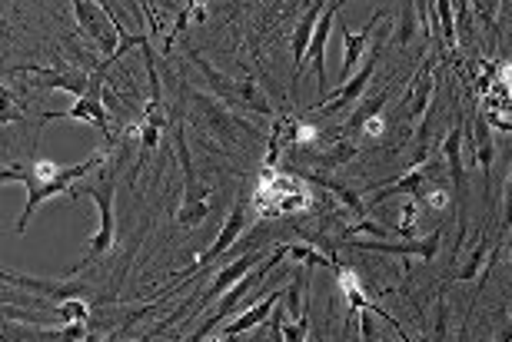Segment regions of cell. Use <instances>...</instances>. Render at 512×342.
Masks as SVG:
<instances>
[{"mask_svg":"<svg viewBox=\"0 0 512 342\" xmlns=\"http://www.w3.org/2000/svg\"><path fill=\"white\" fill-rule=\"evenodd\" d=\"M80 193L90 196V200L97 203V210H100V226H97V236L90 240V253L87 259H80V263L74 266V273L77 269H84L90 266V259H97V256H104L114 250V240H117V223H114V196H117V160H107L104 163V180H100V186H80Z\"/></svg>","mask_w":512,"mask_h":342,"instance_id":"6da1fadb","label":"cell"},{"mask_svg":"<svg viewBox=\"0 0 512 342\" xmlns=\"http://www.w3.org/2000/svg\"><path fill=\"white\" fill-rule=\"evenodd\" d=\"M173 143H177V157H180V170H183V200H180V210H177V223L180 226H200L210 216V186L197 176L183 127H173Z\"/></svg>","mask_w":512,"mask_h":342,"instance_id":"7a4b0ae2","label":"cell"},{"mask_svg":"<svg viewBox=\"0 0 512 342\" xmlns=\"http://www.w3.org/2000/svg\"><path fill=\"white\" fill-rule=\"evenodd\" d=\"M193 64L207 74L210 87L217 90V100L223 103V107H247L253 113H260V117H273L270 100H266V93L256 87V80H250V77H237V80L223 77L220 70H213L207 60H200V57H193Z\"/></svg>","mask_w":512,"mask_h":342,"instance_id":"3957f363","label":"cell"},{"mask_svg":"<svg viewBox=\"0 0 512 342\" xmlns=\"http://www.w3.org/2000/svg\"><path fill=\"white\" fill-rule=\"evenodd\" d=\"M107 163V157L104 153H90L87 160H80V163H70V167L64 170V176L60 180H54V183H47V186H40V190H34V193H27V206H24V216H20V223H17V233L24 236L27 233V223H30V216H34L40 206H44L50 196H60V193H67V196H77L80 190L74 183H80L84 176L90 173V170H97V167H104Z\"/></svg>","mask_w":512,"mask_h":342,"instance_id":"277c9868","label":"cell"},{"mask_svg":"<svg viewBox=\"0 0 512 342\" xmlns=\"http://www.w3.org/2000/svg\"><path fill=\"white\" fill-rule=\"evenodd\" d=\"M74 17L84 34L90 40H97L100 50H107V60L117 54L120 47V27H117V14L110 4H87V0H77L74 4Z\"/></svg>","mask_w":512,"mask_h":342,"instance_id":"5b68a950","label":"cell"},{"mask_svg":"<svg viewBox=\"0 0 512 342\" xmlns=\"http://www.w3.org/2000/svg\"><path fill=\"white\" fill-rule=\"evenodd\" d=\"M243 230H247V193H240V196H237V203H233V210H230V216H227V223H223V230H220V236H217V243H213L210 250H203L197 259H193V263L177 276V283H183V279H190L193 273H200V269H207V266L217 263V259H220L223 253L237 246V240L243 236Z\"/></svg>","mask_w":512,"mask_h":342,"instance_id":"8992f818","label":"cell"},{"mask_svg":"<svg viewBox=\"0 0 512 342\" xmlns=\"http://www.w3.org/2000/svg\"><path fill=\"white\" fill-rule=\"evenodd\" d=\"M193 117H197L200 127L207 133H213L220 143H240L243 140V123L233 117L220 100L197 93V97H193Z\"/></svg>","mask_w":512,"mask_h":342,"instance_id":"52a82bcc","label":"cell"},{"mask_svg":"<svg viewBox=\"0 0 512 342\" xmlns=\"http://www.w3.org/2000/svg\"><path fill=\"white\" fill-rule=\"evenodd\" d=\"M270 256V253H263V250H247V253H240L237 259H233V263H227L220 269L217 276H213V283L203 289V296L197 299V306H193V316L197 313H203V309H207L213 299H220V296H227L233 286L240 283L243 276H250L253 273V266L256 263H263V259Z\"/></svg>","mask_w":512,"mask_h":342,"instance_id":"ba28073f","label":"cell"},{"mask_svg":"<svg viewBox=\"0 0 512 342\" xmlns=\"http://www.w3.org/2000/svg\"><path fill=\"white\" fill-rule=\"evenodd\" d=\"M20 74H37L44 77L40 84L47 90H67L74 93V97H87L90 90H94L100 80H104V70H94V74H80V70H47V67H14Z\"/></svg>","mask_w":512,"mask_h":342,"instance_id":"9c48e42d","label":"cell"},{"mask_svg":"<svg viewBox=\"0 0 512 342\" xmlns=\"http://www.w3.org/2000/svg\"><path fill=\"white\" fill-rule=\"evenodd\" d=\"M104 90L107 84L100 80V84L87 93V97H80L74 107L64 110V113H47V120H84V123H94V127L104 133L107 140H114L110 137V123H107V103H104Z\"/></svg>","mask_w":512,"mask_h":342,"instance_id":"30bf717a","label":"cell"},{"mask_svg":"<svg viewBox=\"0 0 512 342\" xmlns=\"http://www.w3.org/2000/svg\"><path fill=\"white\" fill-rule=\"evenodd\" d=\"M343 4H330V10L320 17V24H316V34H313V44H310V54H306V60H310L313 74H316V90H320V103L326 100V44H330V30L336 24V14H340ZM320 103H313V110L320 107Z\"/></svg>","mask_w":512,"mask_h":342,"instance_id":"8fae6325","label":"cell"},{"mask_svg":"<svg viewBox=\"0 0 512 342\" xmlns=\"http://www.w3.org/2000/svg\"><path fill=\"white\" fill-rule=\"evenodd\" d=\"M346 246L366 253H389V256H419V259H433L439 250V233H429L423 240H406V243H386V240H350Z\"/></svg>","mask_w":512,"mask_h":342,"instance_id":"7c38bea8","label":"cell"},{"mask_svg":"<svg viewBox=\"0 0 512 342\" xmlns=\"http://www.w3.org/2000/svg\"><path fill=\"white\" fill-rule=\"evenodd\" d=\"M286 289H266V296L256 299V306H250L247 313L237 316V319H230L227 326H223V339H237L243 333H250V329L256 326H263V323H270V316H273V309L280 306V299H283Z\"/></svg>","mask_w":512,"mask_h":342,"instance_id":"4fadbf2b","label":"cell"},{"mask_svg":"<svg viewBox=\"0 0 512 342\" xmlns=\"http://www.w3.org/2000/svg\"><path fill=\"white\" fill-rule=\"evenodd\" d=\"M330 10V4H310L306 7L303 20L296 24L293 30V40H290V54H293V87L296 80L303 74V64H306V54H310V44H313V34H316V24H320V17Z\"/></svg>","mask_w":512,"mask_h":342,"instance_id":"5bb4252c","label":"cell"},{"mask_svg":"<svg viewBox=\"0 0 512 342\" xmlns=\"http://www.w3.org/2000/svg\"><path fill=\"white\" fill-rule=\"evenodd\" d=\"M436 60L429 57L423 67L416 70V80H413V87L406 90V117L409 120H416V123H423L426 120V113H429V103H433V87H436Z\"/></svg>","mask_w":512,"mask_h":342,"instance_id":"9a60e30c","label":"cell"},{"mask_svg":"<svg viewBox=\"0 0 512 342\" xmlns=\"http://www.w3.org/2000/svg\"><path fill=\"white\" fill-rule=\"evenodd\" d=\"M376 60H380V57L370 54V60L363 64L360 74L346 80V84L336 90V93H330V97H326L316 110H320V113H336V110H346V107H353V103H360L366 87H370V77H373V70H376Z\"/></svg>","mask_w":512,"mask_h":342,"instance_id":"2e32d148","label":"cell"},{"mask_svg":"<svg viewBox=\"0 0 512 342\" xmlns=\"http://www.w3.org/2000/svg\"><path fill=\"white\" fill-rule=\"evenodd\" d=\"M4 283L34 289V293L57 299V303H67V299H84L90 293V286H80V283H47V279H30V276H20V273H4Z\"/></svg>","mask_w":512,"mask_h":342,"instance_id":"e0dca14e","label":"cell"},{"mask_svg":"<svg viewBox=\"0 0 512 342\" xmlns=\"http://www.w3.org/2000/svg\"><path fill=\"white\" fill-rule=\"evenodd\" d=\"M429 186V170H426V163H413L403 176H396L393 183L389 186H383V190H376V196H373V206L376 203H383V200H389V196H399V193H406L409 200H416L419 193H423Z\"/></svg>","mask_w":512,"mask_h":342,"instance_id":"ac0fdd59","label":"cell"},{"mask_svg":"<svg viewBox=\"0 0 512 342\" xmlns=\"http://www.w3.org/2000/svg\"><path fill=\"white\" fill-rule=\"evenodd\" d=\"M443 157H446V167H449V180H453V193H463V186H466V167H463V127H459V123L446 133Z\"/></svg>","mask_w":512,"mask_h":342,"instance_id":"d6986e66","label":"cell"},{"mask_svg":"<svg viewBox=\"0 0 512 342\" xmlns=\"http://www.w3.org/2000/svg\"><path fill=\"white\" fill-rule=\"evenodd\" d=\"M373 24H376V17L366 24L360 34H353V30H346L343 27V70H340V80L346 84V80L353 77V70H356V64L363 60V54H366V40H370V34H373Z\"/></svg>","mask_w":512,"mask_h":342,"instance_id":"ffe728a7","label":"cell"},{"mask_svg":"<svg viewBox=\"0 0 512 342\" xmlns=\"http://www.w3.org/2000/svg\"><path fill=\"white\" fill-rule=\"evenodd\" d=\"M473 157L476 163L483 167V173L493 170V153H496V143H493V127H489V120L483 113H476L473 117Z\"/></svg>","mask_w":512,"mask_h":342,"instance_id":"44dd1931","label":"cell"},{"mask_svg":"<svg viewBox=\"0 0 512 342\" xmlns=\"http://www.w3.org/2000/svg\"><path fill=\"white\" fill-rule=\"evenodd\" d=\"M296 176H300L303 183H316V186H323V190L336 193V200H340V203H343V206H346V210H350V213H356V216L370 213V210H366V203L360 200V193L346 190V186L333 183V180H326V176H313V173H303V170H296Z\"/></svg>","mask_w":512,"mask_h":342,"instance_id":"7402d4cb","label":"cell"},{"mask_svg":"<svg viewBox=\"0 0 512 342\" xmlns=\"http://www.w3.org/2000/svg\"><path fill=\"white\" fill-rule=\"evenodd\" d=\"M383 107H386V90L373 93L370 100H360V107L353 110V117L346 120V127H343V130H363V123H366V120L383 117Z\"/></svg>","mask_w":512,"mask_h":342,"instance_id":"603a6c76","label":"cell"},{"mask_svg":"<svg viewBox=\"0 0 512 342\" xmlns=\"http://www.w3.org/2000/svg\"><path fill=\"white\" fill-rule=\"evenodd\" d=\"M353 157H360V147H356L353 140H346V137H336L330 143V150L323 153V167H343V163H350Z\"/></svg>","mask_w":512,"mask_h":342,"instance_id":"cb8c5ba5","label":"cell"},{"mask_svg":"<svg viewBox=\"0 0 512 342\" xmlns=\"http://www.w3.org/2000/svg\"><path fill=\"white\" fill-rule=\"evenodd\" d=\"M433 10L439 14V20H443V24H439V27H443L446 50H449V54H453L456 44H459V37H456V34H459V24L453 20V14H456V4H449V0H439V4H433Z\"/></svg>","mask_w":512,"mask_h":342,"instance_id":"d4e9b609","label":"cell"},{"mask_svg":"<svg viewBox=\"0 0 512 342\" xmlns=\"http://www.w3.org/2000/svg\"><path fill=\"white\" fill-rule=\"evenodd\" d=\"M416 220H419V203L416 200H406L403 206H399V223L393 226L396 236H406V240H413Z\"/></svg>","mask_w":512,"mask_h":342,"instance_id":"484cf974","label":"cell"},{"mask_svg":"<svg viewBox=\"0 0 512 342\" xmlns=\"http://www.w3.org/2000/svg\"><path fill=\"white\" fill-rule=\"evenodd\" d=\"M486 256H489V240H483L473 253H469L466 266L459 269V279H463V283H469V279H476V276H479V269L486 266Z\"/></svg>","mask_w":512,"mask_h":342,"instance_id":"4316f807","label":"cell"},{"mask_svg":"<svg viewBox=\"0 0 512 342\" xmlns=\"http://www.w3.org/2000/svg\"><path fill=\"white\" fill-rule=\"evenodd\" d=\"M453 190H443V186H426L423 193L416 196V203H426V206H433V210H446L449 203H453Z\"/></svg>","mask_w":512,"mask_h":342,"instance_id":"83f0119b","label":"cell"},{"mask_svg":"<svg viewBox=\"0 0 512 342\" xmlns=\"http://www.w3.org/2000/svg\"><path fill=\"white\" fill-rule=\"evenodd\" d=\"M290 256L300 259V263H306V266H336V263H330V256H323L320 250H313V246H306V243L290 246Z\"/></svg>","mask_w":512,"mask_h":342,"instance_id":"f1b7e54d","label":"cell"},{"mask_svg":"<svg viewBox=\"0 0 512 342\" xmlns=\"http://www.w3.org/2000/svg\"><path fill=\"white\" fill-rule=\"evenodd\" d=\"M416 34V7H403V20H399V30L393 37V44H409V37Z\"/></svg>","mask_w":512,"mask_h":342,"instance_id":"f546056e","label":"cell"},{"mask_svg":"<svg viewBox=\"0 0 512 342\" xmlns=\"http://www.w3.org/2000/svg\"><path fill=\"white\" fill-rule=\"evenodd\" d=\"M503 226L506 230L512 226V170H509V180H506V190H503Z\"/></svg>","mask_w":512,"mask_h":342,"instance_id":"4dcf8cb0","label":"cell"},{"mask_svg":"<svg viewBox=\"0 0 512 342\" xmlns=\"http://www.w3.org/2000/svg\"><path fill=\"white\" fill-rule=\"evenodd\" d=\"M363 130H366V137L380 140L383 133H386V120H383V117H373V120H366V123H363Z\"/></svg>","mask_w":512,"mask_h":342,"instance_id":"1f68e13d","label":"cell"},{"mask_svg":"<svg viewBox=\"0 0 512 342\" xmlns=\"http://www.w3.org/2000/svg\"><path fill=\"white\" fill-rule=\"evenodd\" d=\"M496 342H512V319H509V323H506L503 329H499V336H496Z\"/></svg>","mask_w":512,"mask_h":342,"instance_id":"d6a6232c","label":"cell"},{"mask_svg":"<svg viewBox=\"0 0 512 342\" xmlns=\"http://www.w3.org/2000/svg\"><path fill=\"white\" fill-rule=\"evenodd\" d=\"M503 77H506V84L512 87V60H509V64H503Z\"/></svg>","mask_w":512,"mask_h":342,"instance_id":"836d02e7","label":"cell"},{"mask_svg":"<svg viewBox=\"0 0 512 342\" xmlns=\"http://www.w3.org/2000/svg\"><path fill=\"white\" fill-rule=\"evenodd\" d=\"M133 342H147V339H133Z\"/></svg>","mask_w":512,"mask_h":342,"instance_id":"e575fe53","label":"cell"}]
</instances>
